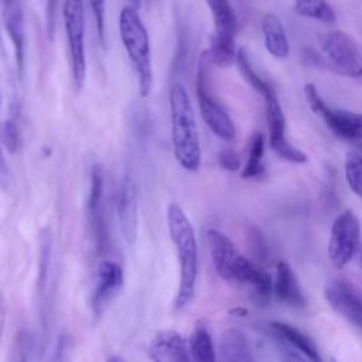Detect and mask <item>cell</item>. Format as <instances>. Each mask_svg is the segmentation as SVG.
<instances>
[{"instance_id":"obj_18","label":"cell","mask_w":362,"mask_h":362,"mask_svg":"<svg viewBox=\"0 0 362 362\" xmlns=\"http://www.w3.org/2000/svg\"><path fill=\"white\" fill-rule=\"evenodd\" d=\"M276 298L291 307H304L305 298L297 283L296 274L288 263L280 260L276 266V279L273 283Z\"/></svg>"},{"instance_id":"obj_21","label":"cell","mask_w":362,"mask_h":362,"mask_svg":"<svg viewBox=\"0 0 362 362\" xmlns=\"http://www.w3.org/2000/svg\"><path fill=\"white\" fill-rule=\"evenodd\" d=\"M221 359L226 362H249L253 359L246 337L238 329H226L219 341Z\"/></svg>"},{"instance_id":"obj_28","label":"cell","mask_w":362,"mask_h":362,"mask_svg":"<svg viewBox=\"0 0 362 362\" xmlns=\"http://www.w3.org/2000/svg\"><path fill=\"white\" fill-rule=\"evenodd\" d=\"M92 14L96 24V33L102 45H105V13H106V0H89Z\"/></svg>"},{"instance_id":"obj_19","label":"cell","mask_w":362,"mask_h":362,"mask_svg":"<svg viewBox=\"0 0 362 362\" xmlns=\"http://www.w3.org/2000/svg\"><path fill=\"white\" fill-rule=\"evenodd\" d=\"M262 33L267 52L276 58H286L290 52V44L280 20L269 13L262 18Z\"/></svg>"},{"instance_id":"obj_15","label":"cell","mask_w":362,"mask_h":362,"mask_svg":"<svg viewBox=\"0 0 362 362\" xmlns=\"http://www.w3.org/2000/svg\"><path fill=\"white\" fill-rule=\"evenodd\" d=\"M123 286V270L113 260H103L98 267L96 286L92 294V311L95 317L102 315L106 305Z\"/></svg>"},{"instance_id":"obj_5","label":"cell","mask_w":362,"mask_h":362,"mask_svg":"<svg viewBox=\"0 0 362 362\" xmlns=\"http://www.w3.org/2000/svg\"><path fill=\"white\" fill-rule=\"evenodd\" d=\"M214 20V35L211 38L209 55L212 64L229 66L236 58L235 35L238 30L236 16L229 0H206Z\"/></svg>"},{"instance_id":"obj_12","label":"cell","mask_w":362,"mask_h":362,"mask_svg":"<svg viewBox=\"0 0 362 362\" xmlns=\"http://www.w3.org/2000/svg\"><path fill=\"white\" fill-rule=\"evenodd\" d=\"M324 296L335 313L362 331V297L349 281L332 280Z\"/></svg>"},{"instance_id":"obj_16","label":"cell","mask_w":362,"mask_h":362,"mask_svg":"<svg viewBox=\"0 0 362 362\" xmlns=\"http://www.w3.org/2000/svg\"><path fill=\"white\" fill-rule=\"evenodd\" d=\"M0 11L4 28L14 49L18 72L24 69V49H25V30L24 11L21 0H0Z\"/></svg>"},{"instance_id":"obj_33","label":"cell","mask_w":362,"mask_h":362,"mask_svg":"<svg viewBox=\"0 0 362 362\" xmlns=\"http://www.w3.org/2000/svg\"><path fill=\"white\" fill-rule=\"evenodd\" d=\"M4 324H6V298L3 296V291L0 290V339L3 337Z\"/></svg>"},{"instance_id":"obj_25","label":"cell","mask_w":362,"mask_h":362,"mask_svg":"<svg viewBox=\"0 0 362 362\" xmlns=\"http://www.w3.org/2000/svg\"><path fill=\"white\" fill-rule=\"evenodd\" d=\"M264 153V139L263 134L259 132H255L250 136L249 141V154H247V163L242 170L240 177L242 178H253L262 173V157Z\"/></svg>"},{"instance_id":"obj_10","label":"cell","mask_w":362,"mask_h":362,"mask_svg":"<svg viewBox=\"0 0 362 362\" xmlns=\"http://www.w3.org/2000/svg\"><path fill=\"white\" fill-rule=\"evenodd\" d=\"M264 109H266V122L269 127L270 136V147L272 150L281 158L290 163L303 164L307 161V154L294 147L286 139V117L280 102L272 89L264 96Z\"/></svg>"},{"instance_id":"obj_27","label":"cell","mask_w":362,"mask_h":362,"mask_svg":"<svg viewBox=\"0 0 362 362\" xmlns=\"http://www.w3.org/2000/svg\"><path fill=\"white\" fill-rule=\"evenodd\" d=\"M40 263H38V286L42 287L45 284L49 263H51V247H52V239L51 235L44 230L41 235V243H40Z\"/></svg>"},{"instance_id":"obj_7","label":"cell","mask_w":362,"mask_h":362,"mask_svg":"<svg viewBox=\"0 0 362 362\" xmlns=\"http://www.w3.org/2000/svg\"><path fill=\"white\" fill-rule=\"evenodd\" d=\"M62 18L69 49L71 72L76 89H81L86 75L85 57V7L83 0H64Z\"/></svg>"},{"instance_id":"obj_13","label":"cell","mask_w":362,"mask_h":362,"mask_svg":"<svg viewBox=\"0 0 362 362\" xmlns=\"http://www.w3.org/2000/svg\"><path fill=\"white\" fill-rule=\"evenodd\" d=\"M116 212L126 243L134 245L139 235V209L136 187L129 175H124L117 185Z\"/></svg>"},{"instance_id":"obj_20","label":"cell","mask_w":362,"mask_h":362,"mask_svg":"<svg viewBox=\"0 0 362 362\" xmlns=\"http://www.w3.org/2000/svg\"><path fill=\"white\" fill-rule=\"evenodd\" d=\"M270 328L276 332V335L286 341L290 346L296 348L298 352L304 354L308 359L311 361H321V356L318 354V349L314 344V341L305 335L303 331L298 328L287 324V322H280V321H273L270 324Z\"/></svg>"},{"instance_id":"obj_8","label":"cell","mask_w":362,"mask_h":362,"mask_svg":"<svg viewBox=\"0 0 362 362\" xmlns=\"http://www.w3.org/2000/svg\"><path fill=\"white\" fill-rule=\"evenodd\" d=\"M361 225L351 209L339 212L331 226L328 240V259L335 269L348 266L358 253Z\"/></svg>"},{"instance_id":"obj_29","label":"cell","mask_w":362,"mask_h":362,"mask_svg":"<svg viewBox=\"0 0 362 362\" xmlns=\"http://www.w3.org/2000/svg\"><path fill=\"white\" fill-rule=\"evenodd\" d=\"M1 141L8 151L11 153L16 151L18 146V134H17V127L11 120L4 122L1 126Z\"/></svg>"},{"instance_id":"obj_17","label":"cell","mask_w":362,"mask_h":362,"mask_svg":"<svg viewBox=\"0 0 362 362\" xmlns=\"http://www.w3.org/2000/svg\"><path fill=\"white\" fill-rule=\"evenodd\" d=\"M148 356L156 362H188L192 359L188 339L174 329L161 331L151 339Z\"/></svg>"},{"instance_id":"obj_4","label":"cell","mask_w":362,"mask_h":362,"mask_svg":"<svg viewBox=\"0 0 362 362\" xmlns=\"http://www.w3.org/2000/svg\"><path fill=\"white\" fill-rule=\"evenodd\" d=\"M211 55L204 51L199 57L197 72V96L201 116L211 132L223 141H233L236 132L235 124L226 110L214 98L211 92Z\"/></svg>"},{"instance_id":"obj_31","label":"cell","mask_w":362,"mask_h":362,"mask_svg":"<svg viewBox=\"0 0 362 362\" xmlns=\"http://www.w3.org/2000/svg\"><path fill=\"white\" fill-rule=\"evenodd\" d=\"M57 6H58V0H45V24H47V35L49 40L54 38V33H55Z\"/></svg>"},{"instance_id":"obj_11","label":"cell","mask_w":362,"mask_h":362,"mask_svg":"<svg viewBox=\"0 0 362 362\" xmlns=\"http://www.w3.org/2000/svg\"><path fill=\"white\" fill-rule=\"evenodd\" d=\"M206 243L218 276L225 281L235 283L238 267L245 256L239 253L230 238L219 229L211 228L206 230Z\"/></svg>"},{"instance_id":"obj_22","label":"cell","mask_w":362,"mask_h":362,"mask_svg":"<svg viewBox=\"0 0 362 362\" xmlns=\"http://www.w3.org/2000/svg\"><path fill=\"white\" fill-rule=\"evenodd\" d=\"M189 354L194 361L198 362H214L216 359L212 338L205 327H195L188 338Z\"/></svg>"},{"instance_id":"obj_24","label":"cell","mask_w":362,"mask_h":362,"mask_svg":"<svg viewBox=\"0 0 362 362\" xmlns=\"http://www.w3.org/2000/svg\"><path fill=\"white\" fill-rule=\"evenodd\" d=\"M235 62L238 65V69L240 72V75L243 76V79L262 96H264L267 92H270L273 88L266 82L263 81L257 72L253 69L250 61H249V57L246 54V51L243 48H238L236 51V58H235Z\"/></svg>"},{"instance_id":"obj_26","label":"cell","mask_w":362,"mask_h":362,"mask_svg":"<svg viewBox=\"0 0 362 362\" xmlns=\"http://www.w3.org/2000/svg\"><path fill=\"white\" fill-rule=\"evenodd\" d=\"M344 174L351 191L362 198V154L349 151L344 163Z\"/></svg>"},{"instance_id":"obj_32","label":"cell","mask_w":362,"mask_h":362,"mask_svg":"<svg viewBox=\"0 0 362 362\" xmlns=\"http://www.w3.org/2000/svg\"><path fill=\"white\" fill-rule=\"evenodd\" d=\"M219 163L228 171H236V170H239V165H240L239 157L232 150H223L219 154Z\"/></svg>"},{"instance_id":"obj_14","label":"cell","mask_w":362,"mask_h":362,"mask_svg":"<svg viewBox=\"0 0 362 362\" xmlns=\"http://www.w3.org/2000/svg\"><path fill=\"white\" fill-rule=\"evenodd\" d=\"M86 211L96 247L99 252H103L107 243V228L103 206V171L100 165H93L90 173V187Z\"/></svg>"},{"instance_id":"obj_1","label":"cell","mask_w":362,"mask_h":362,"mask_svg":"<svg viewBox=\"0 0 362 362\" xmlns=\"http://www.w3.org/2000/svg\"><path fill=\"white\" fill-rule=\"evenodd\" d=\"M167 228L180 263L178 290L174 298V308L180 311L191 303L195 294L198 247L194 226L184 209L175 202H171L167 208Z\"/></svg>"},{"instance_id":"obj_2","label":"cell","mask_w":362,"mask_h":362,"mask_svg":"<svg viewBox=\"0 0 362 362\" xmlns=\"http://www.w3.org/2000/svg\"><path fill=\"white\" fill-rule=\"evenodd\" d=\"M170 120L175 160L184 170L198 171L202 157L199 133L191 98L181 83H174L170 90Z\"/></svg>"},{"instance_id":"obj_34","label":"cell","mask_w":362,"mask_h":362,"mask_svg":"<svg viewBox=\"0 0 362 362\" xmlns=\"http://www.w3.org/2000/svg\"><path fill=\"white\" fill-rule=\"evenodd\" d=\"M0 137H1V126H0Z\"/></svg>"},{"instance_id":"obj_30","label":"cell","mask_w":362,"mask_h":362,"mask_svg":"<svg viewBox=\"0 0 362 362\" xmlns=\"http://www.w3.org/2000/svg\"><path fill=\"white\" fill-rule=\"evenodd\" d=\"M3 141L0 137V191L3 192H8L11 188V171L8 168V164L4 158V153H3Z\"/></svg>"},{"instance_id":"obj_3","label":"cell","mask_w":362,"mask_h":362,"mask_svg":"<svg viewBox=\"0 0 362 362\" xmlns=\"http://www.w3.org/2000/svg\"><path fill=\"white\" fill-rule=\"evenodd\" d=\"M119 33L123 47L134 68L141 98L148 96L153 86V65L148 33L141 21L137 6H124L119 14Z\"/></svg>"},{"instance_id":"obj_9","label":"cell","mask_w":362,"mask_h":362,"mask_svg":"<svg viewBox=\"0 0 362 362\" xmlns=\"http://www.w3.org/2000/svg\"><path fill=\"white\" fill-rule=\"evenodd\" d=\"M304 95L311 110L321 116L325 124L338 137L345 140H362V113L328 107L313 83H305Z\"/></svg>"},{"instance_id":"obj_23","label":"cell","mask_w":362,"mask_h":362,"mask_svg":"<svg viewBox=\"0 0 362 362\" xmlns=\"http://www.w3.org/2000/svg\"><path fill=\"white\" fill-rule=\"evenodd\" d=\"M294 11L301 17L313 18L324 24L335 23V11L327 0H294Z\"/></svg>"},{"instance_id":"obj_6","label":"cell","mask_w":362,"mask_h":362,"mask_svg":"<svg viewBox=\"0 0 362 362\" xmlns=\"http://www.w3.org/2000/svg\"><path fill=\"white\" fill-rule=\"evenodd\" d=\"M318 44L338 74L349 78L362 76V45L354 37L341 30H328L318 37Z\"/></svg>"}]
</instances>
